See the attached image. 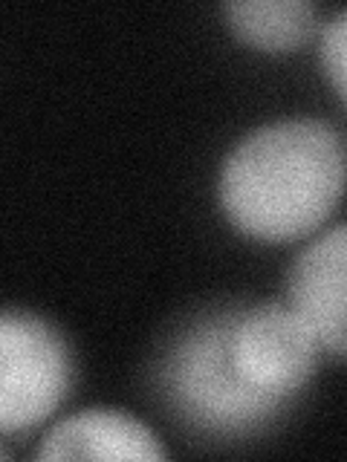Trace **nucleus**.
Returning <instances> with one entry per match:
<instances>
[{
	"instance_id": "obj_1",
	"label": "nucleus",
	"mask_w": 347,
	"mask_h": 462,
	"mask_svg": "<svg viewBox=\"0 0 347 462\" xmlns=\"http://www.w3.org/2000/svg\"><path fill=\"white\" fill-rule=\"evenodd\" d=\"M347 188V144L318 119L258 127L226 156L220 206L246 237L286 243L307 237Z\"/></svg>"
},
{
	"instance_id": "obj_2",
	"label": "nucleus",
	"mask_w": 347,
	"mask_h": 462,
	"mask_svg": "<svg viewBox=\"0 0 347 462\" xmlns=\"http://www.w3.org/2000/svg\"><path fill=\"white\" fill-rule=\"evenodd\" d=\"M70 387L64 338L43 318L6 310L0 318V430L14 433L43 422Z\"/></svg>"
},
{
	"instance_id": "obj_3",
	"label": "nucleus",
	"mask_w": 347,
	"mask_h": 462,
	"mask_svg": "<svg viewBox=\"0 0 347 462\" xmlns=\"http://www.w3.org/2000/svg\"><path fill=\"white\" fill-rule=\"evenodd\" d=\"M229 353L255 393L284 402L313 375L318 341L293 307L264 303L231 324Z\"/></svg>"
},
{
	"instance_id": "obj_4",
	"label": "nucleus",
	"mask_w": 347,
	"mask_h": 462,
	"mask_svg": "<svg viewBox=\"0 0 347 462\" xmlns=\"http://www.w3.org/2000/svg\"><path fill=\"white\" fill-rule=\"evenodd\" d=\"M231 324H209L185 338L174 361V390L197 419L214 428H238L272 413L278 399L246 384L229 353Z\"/></svg>"
},
{
	"instance_id": "obj_5",
	"label": "nucleus",
	"mask_w": 347,
	"mask_h": 462,
	"mask_svg": "<svg viewBox=\"0 0 347 462\" xmlns=\"http://www.w3.org/2000/svg\"><path fill=\"white\" fill-rule=\"evenodd\" d=\"M286 292L318 346L347 358V226L330 228L293 260Z\"/></svg>"
},
{
	"instance_id": "obj_6",
	"label": "nucleus",
	"mask_w": 347,
	"mask_h": 462,
	"mask_svg": "<svg viewBox=\"0 0 347 462\" xmlns=\"http://www.w3.org/2000/svg\"><path fill=\"white\" fill-rule=\"evenodd\" d=\"M35 459H165L154 433L122 411H81L41 439Z\"/></svg>"
},
{
	"instance_id": "obj_7",
	"label": "nucleus",
	"mask_w": 347,
	"mask_h": 462,
	"mask_svg": "<svg viewBox=\"0 0 347 462\" xmlns=\"http://www.w3.org/2000/svg\"><path fill=\"white\" fill-rule=\"evenodd\" d=\"M223 14L231 32L264 52H293L315 32V6L307 0H240L223 4Z\"/></svg>"
},
{
	"instance_id": "obj_8",
	"label": "nucleus",
	"mask_w": 347,
	"mask_h": 462,
	"mask_svg": "<svg viewBox=\"0 0 347 462\" xmlns=\"http://www.w3.org/2000/svg\"><path fill=\"white\" fill-rule=\"evenodd\" d=\"M322 64L330 84L347 105V9L333 14L322 35Z\"/></svg>"
}]
</instances>
